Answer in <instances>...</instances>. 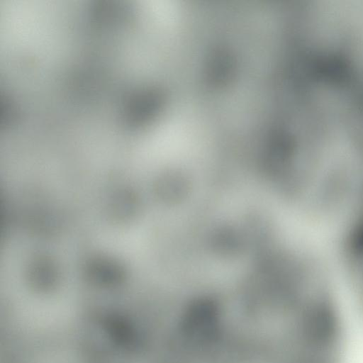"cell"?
<instances>
[{
	"mask_svg": "<svg viewBox=\"0 0 363 363\" xmlns=\"http://www.w3.org/2000/svg\"><path fill=\"white\" fill-rule=\"evenodd\" d=\"M166 8H167V5H166V6H165V13H166ZM164 17H165V14H164ZM163 25H164V24H163ZM163 28H164V26H163ZM162 30H163V28H162ZM162 33H163V31H162ZM162 40V36L161 40Z\"/></svg>",
	"mask_w": 363,
	"mask_h": 363,
	"instance_id": "obj_1",
	"label": "cell"
}]
</instances>
